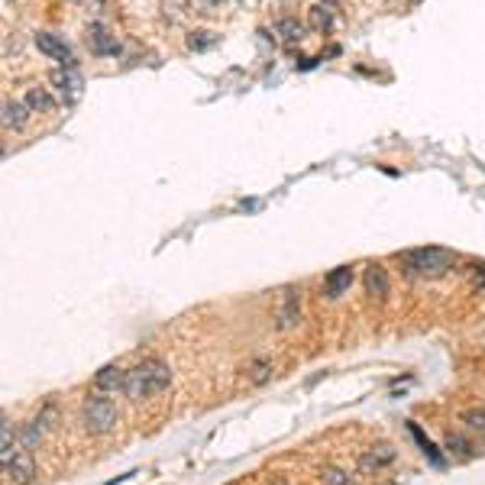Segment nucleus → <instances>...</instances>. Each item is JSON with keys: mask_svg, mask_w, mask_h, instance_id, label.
Returning <instances> with one entry per match:
<instances>
[{"mask_svg": "<svg viewBox=\"0 0 485 485\" xmlns=\"http://www.w3.org/2000/svg\"><path fill=\"white\" fill-rule=\"evenodd\" d=\"M172 385V369H168L162 359H146V363L127 369V385H123V395L129 402H146L152 395L165 392Z\"/></svg>", "mask_w": 485, "mask_h": 485, "instance_id": "1", "label": "nucleus"}, {"mask_svg": "<svg viewBox=\"0 0 485 485\" xmlns=\"http://www.w3.org/2000/svg\"><path fill=\"white\" fill-rule=\"evenodd\" d=\"M456 256L443 246H421V250H408L402 256V266L411 279H443L453 269Z\"/></svg>", "mask_w": 485, "mask_h": 485, "instance_id": "2", "label": "nucleus"}, {"mask_svg": "<svg viewBox=\"0 0 485 485\" xmlns=\"http://www.w3.org/2000/svg\"><path fill=\"white\" fill-rule=\"evenodd\" d=\"M81 424L88 433H107L117 424V404L104 395H91L81 408Z\"/></svg>", "mask_w": 485, "mask_h": 485, "instance_id": "3", "label": "nucleus"}, {"mask_svg": "<svg viewBox=\"0 0 485 485\" xmlns=\"http://www.w3.org/2000/svg\"><path fill=\"white\" fill-rule=\"evenodd\" d=\"M36 49L42 55H49V59L62 62V69H75V52H71L69 42L62 36H55V33H36Z\"/></svg>", "mask_w": 485, "mask_h": 485, "instance_id": "4", "label": "nucleus"}, {"mask_svg": "<svg viewBox=\"0 0 485 485\" xmlns=\"http://www.w3.org/2000/svg\"><path fill=\"white\" fill-rule=\"evenodd\" d=\"M49 81H52V88L62 94V100H69V104H75V100L81 98L84 78L78 75L75 69H55L52 75H49Z\"/></svg>", "mask_w": 485, "mask_h": 485, "instance_id": "5", "label": "nucleus"}, {"mask_svg": "<svg viewBox=\"0 0 485 485\" xmlns=\"http://www.w3.org/2000/svg\"><path fill=\"white\" fill-rule=\"evenodd\" d=\"M33 476H36V462H33V456L26 453V450H20V453L4 466V479L13 485H30Z\"/></svg>", "mask_w": 485, "mask_h": 485, "instance_id": "6", "label": "nucleus"}, {"mask_svg": "<svg viewBox=\"0 0 485 485\" xmlns=\"http://www.w3.org/2000/svg\"><path fill=\"white\" fill-rule=\"evenodd\" d=\"M279 330H291V327L301 320V291L288 288L285 298H281V308H279Z\"/></svg>", "mask_w": 485, "mask_h": 485, "instance_id": "7", "label": "nucleus"}, {"mask_svg": "<svg viewBox=\"0 0 485 485\" xmlns=\"http://www.w3.org/2000/svg\"><path fill=\"white\" fill-rule=\"evenodd\" d=\"M88 42H91V52L94 55H117V52H120L117 36H110V30H107L104 23H94L91 30H88Z\"/></svg>", "mask_w": 485, "mask_h": 485, "instance_id": "8", "label": "nucleus"}, {"mask_svg": "<svg viewBox=\"0 0 485 485\" xmlns=\"http://www.w3.org/2000/svg\"><path fill=\"white\" fill-rule=\"evenodd\" d=\"M49 421H52V408H46L39 417H33V421H26V427L20 431V443H23L26 450H33L39 443V440L46 437V431H49Z\"/></svg>", "mask_w": 485, "mask_h": 485, "instance_id": "9", "label": "nucleus"}, {"mask_svg": "<svg viewBox=\"0 0 485 485\" xmlns=\"http://www.w3.org/2000/svg\"><path fill=\"white\" fill-rule=\"evenodd\" d=\"M392 460H395V447L382 443V447H372V450H366V453L359 456V469L363 472H379L382 466H388Z\"/></svg>", "mask_w": 485, "mask_h": 485, "instance_id": "10", "label": "nucleus"}, {"mask_svg": "<svg viewBox=\"0 0 485 485\" xmlns=\"http://www.w3.org/2000/svg\"><path fill=\"white\" fill-rule=\"evenodd\" d=\"M123 385H127V372H123L117 363L104 366V369L94 375V388H98V392H117V388L123 392Z\"/></svg>", "mask_w": 485, "mask_h": 485, "instance_id": "11", "label": "nucleus"}, {"mask_svg": "<svg viewBox=\"0 0 485 485\" xmlns=\"http://www.w3.org/2000/svg\"><path fill=\"white\" fill-rule=\"evenodd\" d=\"M349 285H353V269H349V266H337L334 272L324 279V295L327 298H340L343 291H349Z\"/></svg>", "mask_w": 485, "mask_h": 485, "instance_id": "12", "label": "nucleus"}, {"mask_svg": "<svg viewBox=\"0 0 485 485\" xmlns=\"http://www.w3.org/2000/svg\"><path fill=\"white\" fill-rule=\"evenodd\" d=\"M366 291H369L372 298H379V301H385L388 291H392V285H388V275L382 266H369L366 269Z\"/></svg>", "mask_w": 485, "mask_h": 485, "instance_id": "13", "label": "nucleus"}, {"mask_svg": "<svg viewBox=\"0 0 485 485\" xmlns=\"http://www.w3.org/2000/svg\"><path fill=\"white\" fill-rule=\"evenodd\" d=\"M26 114H33L26 100H4V127L7 129H20L26 123Z\"/></svg>", "mask_w": 485, "mask_h": 485, "instance_id": "14", "label": "nucleus"}, {"mask_svg": "<svg viewBox=\"0 0 485 485\" xmlns=\"http://www.w3.org/2000/svg\"><path fill=\"white\" fill-rule=\"evenodd\" d=\"M23 100H26V107H30L33 114H52L55 110V98L46 91V88H30Z\"/></svg>", "mask_w": 485, "mask_h": 485, "instance_id": "15", "label": "nucleus"}, {"mask_svg": "<svg viewBox=\"0 0 485 485\" xmlns=\"http://www.w3.org/2000/svg\"><path fill=\"white\" fill-rule=\"evenodd\" d=\"M275 33L281 36V42H285V46H298V42L304 39V23H298L295 16H285V20H279V23H275Z\"/></svg>", "mask_w": 485, "mask_h": 485, "instance_id": "16", "label": "nucleus"}, {"mask_svg": "<svg viewBox=\"0 0 485 485\" xmlns=\"http://www.w3.org/2000/svg\"><path fill=\"white\" fill-rule=\"evenodd\" d=\"M16 453L20 450H13V424L4 417V424H0V466H7Z\"/></svg>", "mask_w": 485, "mask_h": 485, "instance_id": "17", "label": "nucleus"}, {"mask_svg": "<svg viewBox=\"0 0 485 485\" xmlns=\"http://www.w3.org/2000/svg\"><path fill=\"white\" fill-rule=\"evenodd\" d=\"M334 23H337V16H334V10L330 7H320V4L317 7H311V26L317 33H330L334 30Z\"/></svg>", "mask_w": 485, "mask_h": 485, "instance_id": "18", "label": "nucleus"}, {"mask_svg": "<svg viewBox=\"0 0 485 485\" xmlns=\"http://www.w3.org/2000/svg\"><path fill=\"white\" fill-rule=\"evenodd\" d=\"M211 46H217V33H211V30H194L188 36L191 52H204V49H211Z\"/></svg>", "mask_w": 485, "mask_h": 485, "instance_id": "19", "label": "nucleus"}, {"mask_svg": "<svg viewBox=\"0 0 485 485\" xmlns=\"http://www.w3.org/2000/svg\"><path fill=\"white\" fill-rule=\"evenodd\" d=\"M320 476H324L327 485H353V479H349L343 469H334V466H327V469L320 472Z\"/></svg>", "mask_w": 485, "mask_h": 485, "instance_id": "20", "label": "nucleus"}, {"mask_svg": "<svg viewBox=\"0 0 485 485\" xmlns=\"http://www.w3.org/2000/svg\"><path fill=\"white\" fill-rule=\"evenodd\" d=\"M462 421L469 424V431L485 433V408H479V411H466V414H462Z\"/></svg>", "mask_w": 485, "mask_h": 485, "instance_id": "21", "label": "nucleus"}, {"mask_svg": "<svg viewBox=\"0 0 485 485\" xmlns=\"http://www.w3.org/2000/svg\"><path fill=\"white\" fill-rule=\"evenodd\" d=\"M447 450H450V453H456V456H462V460H469V456H472V447L462 437H450L447 440Z\"/></svg>", "mask_w": 485, "mask_h": 485, "instance_id": "22", "label": "nucleus"}, {"mask_svg": "<svg viewBox=\"0 0 485 485\" xmlns=\"http://www.w3.org/2000/svg\"><path fill=\"white\" fill-rule=\"evenodd\" d=\"M269 379V363H256L252 366V382H266Z\"/></svg>", "mask_w": 485, "mask_h": 485, "instance_id": "23", "label": "nucleus"}, {"mask_svg": "<svg viewBox=\"0 0 485 485\" xmlns=\"http://www.w3.org/2000/svg\"><path fill=\"white\" fill-rule=\"evenodd\" d=\"M472 281H476V285H485V266H472Z\"/></svg>", "mask_w": 485, "mask_h": 485, "instance_id": "24", "label": "nucleus"}, {"mask_svg": "<svg viewBox=\"0 0 485 485\" xmlns=\"http://www.w3.org/2000/svg\"><path fill=\"white\" fill-rule=\"evenodd\" d=\"M207 4H214V7H217V4H223V0H207Z\"/></svg>", "mask_w": 485, "mask_h": 485, "instance_id": "25", "label": "nucleus"}]
</instances>
